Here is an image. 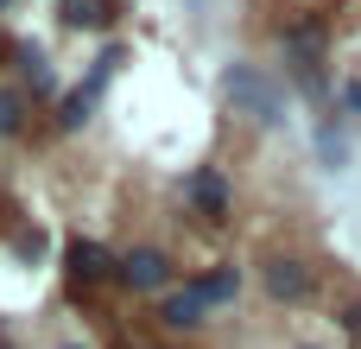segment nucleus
I'll use <instances>...</instances> for the list:
<instances>
[{
	"label": "nucleus",
	"instance_id": "f257e3e1",
	"mask_svg": "<svg viewBox=\"0 0 361 349\" xmlns=\"http://www.w3.org/2000/svg\"><path fill=\"white\" fill-rule=\"evenodd\" d=\"M216 95H222L228 114H241V121H254V127H279V121H286V89H279V76H267L260 64H222Z\"/></svg>",
	"mask_w": 361,
	"mask_h": 349
},
{
	"label": "nucleus",
	"instance_id": "f03ea898",
	"mask_svg": "<svg viewBox=\"0 0 361 349\" xmlns=\"http://www.w3.org/2000/svg\"><path fill=\"white\" fill-rule=\"evenodd\" d=\"M114 64H121V45H108V51L95 57V70H89V76H82V83H76V89H70V95L57 102V127H63V134H76V127H82V121L95 114V102H102V89H108Z\"/></svg>",
	"mask_w": 361,
	"mask_h": 349
},
{
	"label": "nucleus",
	"instance_id": "7ed1b4c3",
	"mask_svg": "<svg viewBox=\"0 0 361 349\" xmlns=\"http://www.w3.org/2000/svg\"><path fill=\"white\" fill-rule=\"evenodd\" d=\"M260 280H267V292H273L279 305H298V299H311V286H317V280H311V267H305V261H292V254L267 261V267H260Z\"/></svg>",
	"mask_w": 361,
	"mask_h": 349
},
{
	"label": "nucleus",
	"instance_id": "20e7f679",
	"mask_svg": "<svg viewBox=\"0 0 361 349\" xmlns=\"http://www.w3.org/2000/svg\"><path fill=\"white\" fill-rule=\"evenodd\" d=\"M121 280H127L133 292H159V286L171 280V261H165L159 248H133V254L121 261Z\"/></svg>",
	"mask_w": 361,
	"mask_h": 349
},
{
	"label": "nucleus",
	"instance_id": "39448f33",
	"mask_svg": "<svg viewBox=\"0 0 361 349\" xmlns=\"http://www.w3.org/2000/svg\"><path fill=\"white\" fill-rule=\"evenodd\" d=\"M57 13L76 32H108L114 25V0H57Z\"/></svg>",
	"mask_w": 361,
	"mask_h": 349
},
{
	"label": "nucleus",
	"instance_id": "423d86ee",
	"mask_svg": "<svg viewBox=\"0 0 361 349\" xmlns=\"http://www.w3.org/2000/svg\"><path fill=\"white\" fill-rule=\"evenodd\" d=\"M190 203H197V210H209V216H222V210H228V178H222L216 165L190 172Z\"/></svg>",
	"mask_w": 361,
	"mask_h": 349
},
{
	"label": "nucleus",
	"instance_id": "0eeeda50",
	"mask_svg": "<svg viewBox=\"0 0 361 349\" xmlns=\"http://www.w3.org/2000/svg\"><path fill=\"white\" fill-rule=\"evenodd\" d=\"M63 261H70V273H76V280H102V273H114V261H108V248H102V242H70V254H63Z\"/></svg>",
	"mask_w": 361,
	"mask_h": 349
},
{
	"label": "nucleus",
	"instance_id": "6e6552de",
	"mask_svg": "<svg viewBox=\"0 0 361 349\" xmlns=\"http://www.w3.org/2000/svg\"><path fill=\"white\" fill-rule=\"evenodd\" d=\"M159 318H165L171 331H197V324H203V299H197V292H171V299L159 305Z\"/></svg>",
	"mask_w": 361,
	"mask_h": 349
},
{
	"label": "nucleus",
	"instance_id": "1a4fd4ad",
	"mask_svg": "<svg viewBox=\"0 0 361 349\" xmlns=\"http://www.w3.org/2000/svg\"><path fill=\"white\" fill-rule=\"evenodd\" d=\"M190 292H197L203 305H228V299L241 292V273H235V267H222V273H209V280H197Z\"/></svg>",
	"mask_w": 361,
	"mask_h": 349
},
{
	"label": "nucleus",
	"instance_id": "9d476101",
	"mask_svg": "<svg viewBox=\"0 0 361 349\" xmlns=\"http://www.w3.org/2000/svg\"><path fill=\"white\" fill-rule=\"evenodd\" d=\"M25 127V89H0V134Z\"/></svg>",
	"mask_w": 361,
	"mask_h": 349
},
{
	"label": "nucleus",
	"instance_id": "9b49d317",
	"mask_svg": "<svg viewBox=\"0 0 361 349\" xmlns=\"http://www.w3.org/2000/svg\"><path fill=\"white\" fill-rule=\"evenodd\" d=\"M317 146H324V159H330V172H336V165L349 159V153H343V134H336V127H324V134H317Z\"/></svg>",
	"mask_w": 361,
	"mask_h": 349
},
{
	"label": "nucleus",
	"instance_id": "f8f14e48",
	"mask_svg": "<svg viewBox=\"0 0 361 349\" xmlns=\"http://www.w3.org/2000/svg\"><path fill=\"white\" fill-rule=\"evenodd\" d=\"M343 102H349V114H361V83H349V89H343Z\"/></svg>",
	"mask_w": 361,
	"mask_h": 349
},
{
	"label": "nucleus",
	"instance_id": "ddd939ff",
	"mask_svg": "<svg viewBox=\"0 0 361 349\" xmlns=\"http://www.w3.org/2000/svg\"><path fill=\"white\" fill-rule=\"evenodd\" d=\"M343 324H349V331H355V337H361V299H355V305H349V312H343Z\"/></svg>",
	"mask_w": 361,
	"mask_h": 349
},
{
	"label": "nucleus",
	"instance_id": "4468645a",
	"mask_svg": "<svg viewBox=\"0 0 361 349\" xmlns=\"http://www.w3.org/2000/svg\"><path fill=\"white\" fill-rule=\"evenodd\" d=\"M184 6H190V13H209V0H184Z\"/></svg>",
	"mask_w": 361,
	"mask_h": 349
},
{
	"label": "nucleus",
	"instance_id": "2eb2a0df",
	"mask_svg": "<svg viewBox=\"0 0 361 349\" xmlns=\"http://www.w3.org/2000/svg\"><path fill=\"white\" fill-rule=\"evenodd\" d=\"M57 349H82V343H57Z\"/></svg>",
	"mask_w": 361,
	"mask_h": 349
},
{
	"label": "nucleus",
	"instance_id": "dca6fc26",
	"mask_svg": "<svg viewBox=\"0 0 361 349\" xmlns=\"http://www.w3.org/2000/svg\"><path fill=\"white\" fill-rule=\"evenodd\" d=\"M6 6H13V0H0V13H6Z\"/></svg>",
	"mask_w": 361,
	"mask_h": 349
},
{
	"label": "nucleus",
	"instance_id": "f3484780",
	"mask_svg": "<svg viewBox=\"0 0 361 349\" xmlns=\"http://www.w3.org/2000/svg\"><path fill=\"white\" fill-rule=\"evenodd\" d=\"M298 349H317V343H298Z\"/></svg>",
	"mask_w": 361,
	"mask_h": 349
},
{
	"label": "nucleus",
	"instance_id": "a211bd4d",
	"mask_svg": "<svg viewBox=\"0 0 361 349\" xmlns=\"http://www.w3.org/2000/svg\"><path fill=\"white\" fill-rule=\"evenodd\" d=\"M0 51H6V45H0Z\"/></svg>",
	"mask_w": 361,
	"mask_h": 349
}]
</instances>
